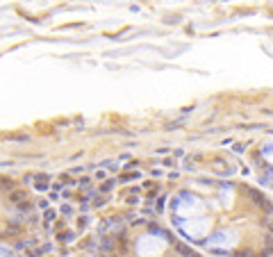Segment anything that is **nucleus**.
Instances as JSON below:
<instances>
[]
</instances>
